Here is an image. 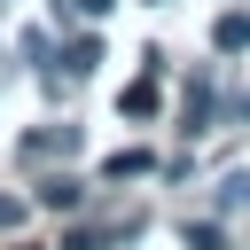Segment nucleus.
<instances>
[{"mask_svg":"<svg viewBox=\"0 0 250 250\" xmlns=\"http://www.w3.org/2000/svg\"><path fill=\"white\" fill-rule=\"evenodd\" d=\"M141 227H148L141 211H125V219H94V227H62V250H125Z\"/></svg>","mask_w":250,"mask_h":250,"instance_id":"nucleus-1","label":"nucleus"},{"mask_svg":"<svg viewBox=\"0 0 250 250\" xmlns=\"http://www.w3.org/2000/svg\"><path fill=\"white\" fill-rule=\"evenodd\" d=\"M31 203H39V211H78V203H86V180H78V172H47V180L31 188Z\"/></svg>","mask_w":250,"mask_h":250,"instance_id":"nucleus-2","label":"nucleus"},{"mask_svg":"<svg viewBox=\"0 0 250 250\" xmlns=\"http://www.w3.org/2000/svg\"><path fill=\"white\" fill-rule=\"evenodd\" d=\"M180 117H188V133H211V70H195V78H188V102H180Z\"/></svg>","mask_w":250,"mask_h":250,"instance_id":"nucleus-3","label":"nucleus"},{"mask_svg":"<svg viewBox=\"0 0 250 250\" xmlns=\"http://www.w3.org/2000/svg\"><path fill=\"white\" fill-rule=\"evenodd\" d=\"M70 148H78V125H47V133H31V141H23V156H31V164H39V156H70Z\"/></svg>","mask_w":250,"mask_h":250,"instance_id":"nucleus-4","label":"nucleus"},{"mask_svg":"<svg viewBox=\"0 0 250 250\" xmlns=\"http://www.w3.org/2000/svg\"><path fill=\"white\" fill-rule=\"evenodd\" d=\"M211 47H219V55H242V47H250V16H242V8H227V16L211 23Z\"/></svg>","mask_w":250,"mask_h":250,"instance_id":"nucleus-5","label":"nucleus"},{"mask_svg":"<svg viewBox=\"0 0 250 250\" xmlns=\"http://www.w3.org/2000/svg\"><path fill=\"white\" fill-rule=\"evenodd\" d=\"M141 172H156L148 148H117V156H102V180H141Z\"/></svg>","mask_w":250,"mask_h":250,"instance_id":"nucleus-6","label":"nucleus"},{"mask_svg":"<svg viewBox=\"0 0 250 250\" xmlns=\"http://www.w3.org/2000/svg\"><path fill=\"white\" fill-rule=\"evenodd\" d=\"M94 62H102V39H94V31H78V39L62 47V70H70V78H86Z\"/></svg>","mask_w":250,"mask_h":250,"instance_id":"nucleus-7","label":"nucleus"},{"mask_svg":"<svg viewBox=\"0 0 250 250\" xmlns=\"http://www.w3.org/2000/svg\"><path fill=\"white\" fill-rule=\"evenodd\" d=\"M117 109H125V117H156V78H133V86L117 94Z\"/></svg>","mask_w":250,"mask_h":250,"instance_id":"nucleus-8","label":"nucleus"},{"mask_svg":"<svg viewBox=\"0 0 250 250\" xmlns=\"http://www.w3.org/2000/svg\"><path fill=\"white\" fill-rule=\"evenodd\" d=\"M219 211H250V164L219 180Z\"/></svg>","mask_w":250,"mask_h":250,"instance_id":"nucleus-9","label":"nucleus"},{"mask_svg":"<svg viewBox=\"0 0 250 250\" xmlns=\"http://www.w3.org/2000/svg\"><path fill=\"white\" fill-rule=\"evenodd\" d=\"M180 242H188V250H227V234H219V227H203V219H195V227H180Z\"/></svg>","mask_w":250,"mask_h":250,"instance_id":"nucleus-10","label":"nucleus"},{"mask_svg":"<svg viewBox=\"0 0 250 250\" xmlns=\"http://www.w3.org/2000/svg\"><path fill=\"white\" fill-rule=\"evenodd\" d=\"M23 211H31L23 195H0V234H8V227H23Z\"/></svg>","mask_w":250,"mask_h":250,"instance_id":"nucleus-11","label":"nucleus"},{"mask_svg":"<svg viewBox=\"0 0 250 250\" xmlns=\"http://www.w3.org/2000/svg\"><path fill=\"white\" fill-rule=\"evenodd\" d=\"M70 8H78V16H109L117 0H70Z\"/></svg>","mask_w":250,"mask_h":250,"instance_id":"nucleus-12","label":"nucleus"},{"mask_svg":"<svg viewBox=\"0 0 250 250\" xmlns=\"http://www.w3.org/2000/svg\"><path fill=\"white\" fill-rule=\"evenodd\" d=\"M234 117H250V86H242V102H234Z\"/></svg>","mask_w":250,"mask_h":250,"instance_id":"nucleus-13","label":"nucleus"},{"mask_svg":"<svg viewBox=\"0 0 250 250\" xmlns=\"http://www.w3.org/2000/svg\"><path fill=\"white\" fill-rule=\"evenodd\" d=\"M8 250H31V242H8Z\"/></svg>","mask_w":250,"mask_h":250,"instance_id":"nucleus-14","label":"nucleus"}]
</instances>
